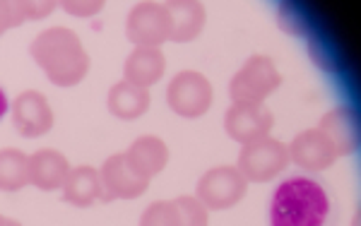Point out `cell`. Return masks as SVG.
<instances>
[{
    "label": "cell",
    "instance_id": "cell-1",
    "mask_svg": "<svg viewBox=\"0 0 361 226\" xmlns=\"http://www.w3.org/2000/svg\"><path fill=\"white\" fill-rule=\"evenodd\" d=\"M270 226H328L333 198L316 178L292 176L270 198Z\"/></svg>",
    "mask_w": 361,
    "mask_h": 226
},
{
    "label": "cell",
    "instance_id": "cell-2",
    "mask_svg": "<svg viewBox=\"0 0 361 226\" xmlns=\"http://www.w3.org/2000/svg\"><path fill=\"white\" fill-rule=\"evenodd\" d=\"M29 54L56 87H75L90 73V56L78 34L68 27L44 29L29 46Z\"/></svg>",
    "mask_w": 361,
    "mask_h": 226
},
{
    "label": "cell",
    "instance_id": "cell-3",
    "mask_svg": "<svg viewBox=\"0 0 361 226\" xmlns=\"http://www.w3.org/2000/svg\"><path fill=\"white\" fill-rule=\"evenodd\" d=\"M279 84H282V75L272 58L250 56L241 70L231 77L229 94L234 103H263Z\"/></svg>",
    "mask_w": 361,
    "mask_h": 226
},
{
    "label": "cell",
    "instance_id": "cell-4",
    "mask_svg": "<svg viewBox=\"0 0 361 226\" xmlns=\"http://www.w3.org/2000/svg\"><path fill=\"white\" fill-rule=\"evenodd\" d=\"M289 164V149L284 142L272 140L270 135L248 142L241 147L236 169L248 183H267L279 176Z\"/></svg>",
    "mask_w": 361,
    "mask_h": 226
},
{
    "label": "cell",
    "instance_id": "cell-5",
    "mask_svg": "<svg viewBox=\"0 0 361 226\" xmlns=\"http://www.w3.org/2000/svg\"><path fill=\"white\" fill-rule=\"evenodd\" d=\"M214 99L212 84L205 75L183 70L169 82L166 87V103L180 118H200L209 111Z\"/></svg>",
    "mask_w": 361,
    "mask_h": 226
},
{
    "label": "cell",
    "instance_id": "cell-6",
    "mask_svg": "<svg viewBox=\"0 0 361 226\" xmlns=\"http://www.w3.org/2000/svg\"><path fill=\"white\" fill-rule=\"evenodd\" d=\"M248 181L241 176L236 166H217L202 173L197 181V195L195 198L207 207V210H229L238 200L246 195Z\"/></svg>",
    "mask_w": 361,
    "mask_h": 226
},
{
    "label": "cell",
    "instance_id": "cell-7",
    "mask_svg": "<svg viewBox=\"0 0 361 226\" xmlns=\"http://www.w3.org/2000/svg\"><path fill=\"white\" fill-rule=\"evenodd\" d=\"M171 25L164 3H140L130 10L126 22V37L135 49H159L169 42Z\"/></svg>",
    "mask_w": 361,
    "mask_h": 226
},
{
    "label": "cell",
    "instance_id": "cell-8",
    "mask_svg": "<svg viewBox=\"0 0 361 226\" xmlns=\"http://www.w3.org/2000/svg\"><path fill=\"white\" fill-rule=\"evenodd\" d=\"M104 198L102 200H135L149 188V178H145L135 166L128 161L126 152L114 154L99 169Z\"/></svg>",
    "mask_w": 361,
    "mask_h": 226
},
{
    "label": "cell",
    "instance_id": "cell-9",
    "mask_svg": "<svg viewBox=\"0 0 361 226\" xmlns=\"http://www.w3.org/2000/svg\"><path fill=\"white\" fill-rule=\"evenodd\" d=\"M272 125H275V118L263 103H231L224 113L226 135L241 144L267 137Z\"/></svg>",
    "mask_w": 361,
    "mask_h": 226
},
{
    "label": "cell",
    "instance_id": "cell-10",
    "mask_svg": "<svg viewBox=\"0 0 361 226\" xmlns=\"http://www.w3.org/2000/svg\"><path fill=\"white\" fill-rule=\"evenodd\" d=\"M13 123L22 137H42L54 127V111L44 94L29 89L22 92L10 106Z\"/></svg>",
    "mask_w": 361,
    "mask_h": 226
},
{
    "label": "cell",
    "instance_id": "cell-11",
    "mask_svg": "<svg viewBox=\"0 0 361 226\" xmlns=\"http://www.w3.org/2000/svg\"><path fill=\"white\" fill-rule=\"evenodd\" d=\"M289 161H294L304 171H325L335 164L337 152L328 142V137L318 130H304L289 144Z\"/></svg>",
    "mask_w": 361,
    "mask_h": 226
},
{
    "label": "cell",
    "instance_id": "cell-12",
    "mask_svg": "<svg viewBox=\"0 0 361 226\" xmlns=\"http://www.w3.org/2000/svg\"><path fill=\"white\" fill-rule=\"evenodd\" d=\"M164 8L169 13V25H171L169 42L188 44L200 37L202 27H205L202 3H197V0H166Z\"/></svg>",
    "mask_w": 361,
    "mask_h": 226
},
{
    "label": "cell",
    "instance_id": "cell-13",
    "mask_svg": "<svg viewBox=\"0 0 361 226\" xmlns=\"http://www.w3.org/2000/svg\"><path fill=\"white\" fill-rule=\"evenodd\" d=\"M318 130L328 137L335 147L337 156H347L359 147V120L357 113L349 108H335L320 118Z\"/></svg>",
    "mask_w": 361,
    "mask_h": 226
},
{
    "label": "cell",
    "instance_id": "cell-14",
    "mask_svg": "<svg viewBox=\"0 0 361 226\" xmlns=\"http://www.w3.org/2000/svg\"><path fill=\"white\" fill-rule=\"evenodd\" d=\"M70 164L68 159L56 149H42L29 156V181L39 190H58L68 181Z\"/></svg>",
    "mask_w": 361,
    "mask_h": 226
},
{
    "label": "cell",
    "instance_id": "cell-15",
    "mask_svg": "<svg viewBox=\"0 0 361 226\" xmlns=\"http://www.w3.org/2000/svg\"><path fill=\"white\" fill-rule=\"evenodd\" d=\"M166 70V58L161 49H133V54L126 61V80L142 89L152 87L164 77Z\"/></svg>",
    "mask_w": 361,
    "mask_h": 226
},
{
    "label": "cell",
    "instance_id": "cell-16",
    "mask_svg": "<svg viewBox=\"0 0 361 226\" xmlns=\"http://www.w3.org/2000/svg\"><path fill=\"white\" fill-rule=\"evenodd\" d=\"M126 156L145 178L152 181L157 173L164 171V166L169 161V147L164 144V140H159V137L145 135V137H137V140L128 147Z\"/></svg>",
    "mask_w": 361,
    "mask_h": 226
},
{
    "label": "cell",
    "instance_id": "cell-17",
    "mask_svg": "<svg viewBox=\"0 0 361 226\" xmlns=\"http://www.w3.org/2000/svg\"><path fill=\"white\" fill-rule=\"evenodd\" d=\"M63 198L75 207H90L104 198L102 176L94 166H78L70 169L68 181L63 185Z\"/></svg>",
    "mask_w": 361,
    "mask_h": 226
},
{
    "label": "cell",
    "instance_id": "cell-18",
    "mask_svg": "<svg viewBox=\"0 0 361 226\" xmlns=\"http://www.w3.org/2000/svg\"><path fill=\"white\" fill-rule=\"evenodd\" d=\"M149 108V92L142 87L121 80L109 89V111L121 120H135Z\"/></svg>",
    "mask_w": 361,
    "mask_h": 226
},
{
    "label": "cell",
    "instance_id": "cell-19",
    "mask_svg": "<svg viewBox=\"0 0 361 226\" xmlns=\"http://www.w3.org/2000/svg\"><path fill=\"white\" fill-rule=\"evenodd\" d=\"M58 8L49 0H0V37L8 29H15L25 22L44 20Z\"/></svg>",
    "mask_w": 361,
    "mask_h": 226
},
{
    "label": "cell",
    "instance_id": "cell-20",
    "mask_svg": "<svg viewBox=\"0 0 361 226\" xmlns=\"http://www.w3.org/2000/svg\"><path fill=\"white\" fill-rule=\"evenodd\" d=\"M29 183V156L13 147L0 149V190L17 193Z\"/></svg>",
    "mask_w": 361,
    "mask_h": 226
},
{
    "label": "cell",
    "instance_id": "cell-21",
    "mask_svg": "<svg viewBox=\"0 0 361 226\" xmlns=\"http://www.w3.org/2000/svg\"><path fill=\"white\" fill-rule=\"evenodd\" d=\"M140 226H180L173 200H157L140 217Z\"/></svg>",
    "mask_w": 361,
    "mask_h": 226
},
{
    "label": "cell",
    "instance_id": "cell-22",
    "mask_svg": "<svg viewBox=\"0 0 361 226\" xmlns=\"http://www.w3.org/2000/svg\"><path fill=\"white\" fill-rule=\"evenodd\" d=\"M173 205H176L180 226H207L209 224L207 207L197 198H193V195H180V198L173 200Z\"/></svg>",
    "mask_w": 361,
    "mask_h": 226
},
{
    "label": "cell",
    "instance_id": "cell-23",
    "mask_svg": "<svg viewBox=\"0 0 361 226\" xmlns=\"http://www.w3.org/2000/svg\"><path fill=\"white\" fill-rule=\"evenodd\" d=\"M61 8L73 17H94L99 10L104 8V3L102 0H90V3H87V0H78V3L66 0V3H61Z\"/></svg>",
    "mask_w": 361,
    "mask_h": 226
},
{
    "label": "cell",
    "instance_id": "cell-24",
    "mask_svg": "<svg viewBox=\"0 0 361 226\" xmlns=\"http://www.w3.org/2000/svg\"><path fill=\"white\" fill-rule=\"evenodd\" d=\"M8 108H10V103H8V96H5L3 87H0V120H3V115H5V113H8Z\"/></svg>",
    "mask_w": 361,
    "mask_h": 226
},
{
    "label": "cell",
    "instance_id": "cell-25",
    "mask_svg": "<svg viewBox=\"0 0 361 226\" xmlns=\"http://www.w3.org/2000/svg\"><path fill=\"white\" fill-rule=\"evenodd\" d=\"M3 226H22L20 222H15V219H5V224Z\"/></svg>",
    "mask_w": 361,
    "mask_h": 226
},
{
    "label": "cell",
    "instance_id": "cell-26",
    "mask_svg": "<svg viewBox=\"0 0 361 226\" xmlns=\"http://www.w3.org/2000/svg\"><path fill=\"white\" fill-rule=\"evenodd\" d=\"M352 226H359V217H354V222H352Z\"/></svg>",
    "mask_w": 361,
    "mask_h": 226
},
{
    "label": "cell",
    "instance_id": "cell-27",
    "mask_svg": "<svg viewBox=\"0 0 361 226\" xmlns=\"http://www.w3.org/2000/svg\"><path fill=\"white\" fill-rule=\"evenodd\" d=\"M5 224V217H0V226H3Z\"/></svg>",
    "mask_w": 361,
    "mask_h": 226
}]
</instances>
